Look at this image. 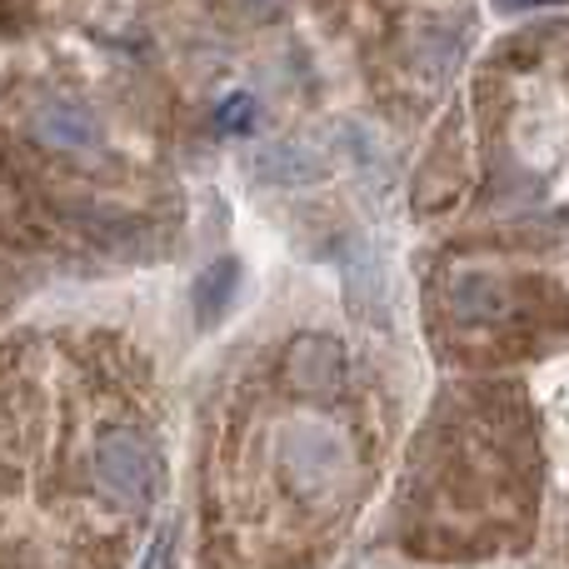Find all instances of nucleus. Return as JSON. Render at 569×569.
<instances>
[{
    "mask_svg": "<svg viewBox=\"0 0 569 569\" xmlns=\"http://www.w3.org/2000/svg\"><path fill=\"white\" fill-rule=\"evenodd\" d=\"M140 569H176V530H160L156 535V545L146 550Z\"/></svg>",
    "mask_w": 569,
    "mask_h": 569,
    "instance_id": "nucleus-8",
    "label": "nucleus"
},
{
    "mask_svg": "<svg viewBox=\"0 0 569 569\" xmlns=\"http://www.w3.org/2000/svg\"><path fill=\"white\" fill-rule=\"evenodd\" d=\"M236 290H240V260L236 256L210 260V266L200 270V280L190 284V310H196L200 330H210V325H216L220 315L236 305Z\"/></svg>",
    "mask_w": 569,
    "mask_h": 569,
    "instance_id": "nucleus-5",
    "label": "nucleus"
},
{
    "mask_svg": "<svg viewBox=\"0 0 569 569\" xmlns=\"http://www.w3.org/2000/svg\"><path fill=\"white\" fill-rule=\"evenodd\" d=\"M290 385L310 400H330L345 385V350L330 335H305L290 350Z\"/></svg>",
    "mask_w": 569,
    "mask_h": 569,
    "instance_id": "nucleus-3",
    "label": "nucleus"
},
{
    "mask_svg": "<svg viewBox=\"0 0 569 569\" xmlns=\"http://www.w3.org/2000/svg\"><path fill=\"white\" fill-rule=\"evenodd\" d=\"M256 170H260L266 180L295 186V180H315V176H320V160L305 156V150H295V146H270L266 156L256 160Z\"/></svg>",
    "mask_w": 569,
    "mask_h": 569,
    "instance_id": "nucleus-6",
    "label": "nucleus"
},
{
    "mask_svg": "<svg viewBox=\"0 0 569 569\" xmlns=\"http://www.w3.org/2000/svg\"><path fill=\"white\" fill-rule=\"evenodd\" d=\"M30 130H36V140L50 150H96L100 146V120L90 116L80 100H66V96L40 100Z\"/></svg>",
    "mask_w": 569,
    "mask_h": 569,
    "instance_id": "nucleus-4",
    "label": "nucleus"
},
{
    "mask_svg": "<svg viewBox=\"0 0 569 569\" xmlns=\"http://www.w3.org/2000/svg\"><path fill=\"white\" fill-rule=\"evenodd\" d=\"M216 126H220V136H250V130L260 126V100L250 96V90L226 96L216 106Z\"/></svg>",
    "mask_w": 569,
    "mask_h": 569,
    "instance_id": "nucleus-7",
    "label": "nucleus"
},
{
    "mask_svg": "<svg viewBox=\"0 0 569 569\" xmlns=\"http://www.w3.org/2000/svg\"><path fill=\"white\" fill-rule=\"evenodd\" d=\"M280 470L305 500H325L350 475V450L330 425H290L280 435Z\"/></svg>",
    "mask_w": 569,
    "mask_h": 569,
    "instance_id": "nucleus-2",
    "label": "nucleus"
},
{
    "mask_svg": "<svg viewBox=\"0 0 569 569\" xmlns=\"http://www.w3.org/2000/svg\"><path fill=\"white\" fill-rule=\"evenodd\" d=\"M96 480L100 490L110 495L126 510H146L160 495V480H166V465H160L156 445L136 430H106L96 445Z\"/></svg>",
    "mask_w": 569,
    "mask_h": 569,
    "instance_id": "nucleus-1",
    "label": "nucleus"
}]
</instances>
